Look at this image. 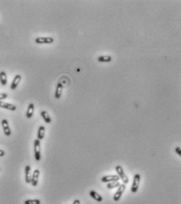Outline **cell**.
I'll list each match as a JSON object with an SVG mask.
<instances>
[{
  "instance_id": "cell-10",
  "label": "cell",
  "mask_w": 181,
  "mask_h": 204,
  "mask_svg": "<svg viewBox=\"0 0 181 204\" xmlns=\"http://www.w3.org/2000/svg\"><path fill=\"white\" fill-rule=\"evenodd\" d=\"M25 182L27 184L31 183V166L27 165L25 166Z\"/></svg>"
},
{
  "instance_id": "cell-12",
  "label": "cell",
  "mask_w": 181,
  "mask_h": 204,
  "mask_svg": "<svg viewBox=\"0 0 181 204\" xmlns=\"http://www.w3.org/2000/svg\"><path fill=\"white\" fill-rule=\"evenodd\" d=\"M20 80H21V76H20V75H17V76H15L14 78V80H13V82H12L11 83V87H10L11 89L14 90V89H16V88L17 87V86L19 85Z\"/></svg>"
},
{
  "instance_id": "cell-24",
  "label": "cell",
  "mask_w": 181,
  "mask_h": 204,
  "mask_svg": "<svg viewBox=\"0 0 181 204\" xmlns=\"http://www.w3.org/2000/svg\"><path fill=\"white\" fill-rule=\"evenodd\" d=\"M73 204H80V200L79 199H75V201L73 202Z\"/></svg>"
},
{
  "instance_id": "cell-7",
  "label": "cell",
  "mask_w": 181,
  "mask_h": 204,
  "mask_svg": "<svg viewBox=\"0 0 181 204\" xmlns=\"http://www.w3.org/2000/svg\"><path fill=\"white\" fill-rule=\"evenodd\" d=\"M39 175H40V171L39 170L36 169L35 170L31 175V184L32 186L35 187L38 185L39 183Z\"/></svg>"
},
{
  "instance_id": "cell-13",
  "label": "cell",
  "mask_w": 181,
  "mask_h": 204,
  "mask_svg": "<svg viewBox=\"0 0 181 204\" xmlns=\"http://www.w3.org/2000/svg\"><path fill=\"white\" fill-rule=\"evenodd\" d=\"M62 92H63V85L61 83H58L56 85V91H55V98L60 99L62 95Z\"/></svg>"
},
{
  "instance_id": "cell-14",
  "label": "cell",
  "mask_w": 181,
  "mask_h": 204,
  "mask_svg": "<svg viewBox=\"0 0 181 204\" xmlns=\"http://www.w3.org/2000/svg\"><path fill=\"white\" fill-rule=\"evenodd\" d=\"M34 110H35V105H34V104H29L28 110H27V112H26V117L28 118V119H31V118L33 116Z\"/></svg>"
},
{
  "instance_id": "cell-16",
  "label": "cell",
  "mask_w": 181,
  "mask_h": 204,
  "mask_svg": "<svg viewBox=\"0 0 181 204\" xmlns=\"http://www.w3.org/2000/svg\"><path fill=\"white\" fill-rule=\"evenodd\" d=\"M41 116H42V119H43V120L46 123H50L52 122V119H51L49 113H48L46 111H42V112H41Z\"/></svg>"
},
{
  "instance_id": "cell-5",
  "label": "cell",
  "mask_w": 181,
  "mask_h": 204,
  "mask_svg": "<svg viewBox=\"0 0 181 204\" xmlns=\"http://www.w3.org/2000/svg\"><path fill=\"white\" fill-rule=\"evenodd\" d=\"M35 42L38 44H50L54 42V39L51 37H38Z\"/></svg>"
},
{
  "instance_id": "cell-23",
  "label": "cell",
  "mask_w": 181,
  "mask_h": 204,
  "mask_svg": "<svg viewBox=\"0 0 181 204\" xmlns=\"http://www.w3.org/2000/svg\"><path fill=\"white\" fill-rule=\"evenodd\" d=\"M4 156H5V151L2 150V149H0V157H3Z\"/></svg>"
},
{
  "instance_id": "cell-21",
  "label": "cell",
  "mask_w": 181,
  "mask_h": 204,
  "mask_svg": "<svg viewBox=\"0 0 181 204\" xmlns=\"http://www.w3.org/2000/svg\"><path fill=\"white\" fill-rule=\"evenodd\" d=\"M7 98H8V94L6 93H0V101L5 100V99H6Z\"/></svg>"
},
{
  "instance_id": "cell-17",
  "label": "cell",
  "mask_w": 181,
  "mask_h": 204,
  "mask_svg": "<svg viewBox=\"0 0 181 204\" xmlns=\"http://www.w3.org/2000/svg\"><path fill=\"white\" fill-rule=\"evenodd\" d=\"M0 82L3 86H6L7 83V76H6V73L5 72H0Z\"/></svg>"
},
{
  "instance_id": "cell-2",
  "label": "cell",
  "mask_w": 181,
  "mask_h": 204,
  "mask_svg": "<svg viewBox=\"0 0 181 204\" xmlns=\"http://www.w3.org/2000/svg\"><path fill=\"white\" fill-rule=\"evenodd\" d=\"M34 152H35V158L36 161H40L41 160V145L40 141L36 139L34 142Z\"/></svg>"
},
{
  "instance_id": "cell-15",
  "label": "cell",
  "mask_w": 181,
  "mask_h": 204,
  "mask_svg": "<svg viewBox=\"0 0 181 204\" xmlns=\"http://www.w3.org/2000/svg\"><path fill=\"white\" fill-rule=\"evenodd\" d=\"M45 132H46V128H45V126H39V130H38V135H37V137H38V140L41 141L44 138Z\"/></svg>"
},
{
  "instance_id": "cell-1",
  "label": "cell",
  "mask_w": 181,
  "mask_h": 204,
  "mask_svg": "<svg viewBox=\"0 0 181 204\" xmlns=\"http://www.w3.org/2000/svg\"><path fill=\"white\" fill-rule=\"evenodd\" d=\"M115 171L117 172L118 176L119 177V178L122 181L123 184H127L129 182V178L127 175L125 174V172H124V170H123L122 166H121L120 165H118L115 166Z\"/></svg>"
},
{
  "instance_id": "cell-18",
  "label": "cell",
  "mask_w": 181,
  "mask_h": 204,
  "mask_svg": "<svg viewBox=\"0 0 181 204\" xmlns=\"http://www.w3.org/2000/svg\"><path fill=\"white\" fill-rule=\"evenodd\" d=\"M112 60V57L108 55H103L100 56L97 58V61L99 62H111Z\"/></svg>"
},
{
  "instance_id": "cell-19",
  "label": "cell",
  "mask_w": 181,
  "mask_h": 204,
  "mask_svg": "<svg viewBox=\"0 0 181 204\" xmlns=\"http://www.w3.org/2000/svg\"><path fill=\"white\" fill-rule=\"evenodd\" d=\"M120 185H121V184H120V182L118 181L109 182L108 185H107V188H108V189H112V188H118Z\"/></svg>"
},
{
  "instance_id": "cell-20",
  "label": "cell",
  "mask_w": 181,
  "mask_h": 204,
  "mask_svg": "<svg viewBox=\"0 0 181 204\" xmlns=\"http://www.w3.org/2000/svg\"><path fill=\"white\" fill-rule=\"evenodd\" d=\"M24 204H41V201L38 199H27L24 202Z\"/></svg>"
},
{
  "instance_id": "cell-6",
  "label": "cell",
  "mask_w": 181,
  "mask_h": 204,
  "mask_svg": "<svg viewBox=\"0 0 181 204\" xmlns=\"http://www.w3.org/2000/svg\"><path fill=\"white\" fill-rule=\"evenodd\" d=\"M1 125H2V126H3V132H4L5 135L7 136V137L10 136V135H11V130H10V126H9V123L8 121H7V119H3L2 122H1Z\"/></svg>"
},
{
  "instance_id": "cell-22",
  "label": "cell",
  "mask_w": 181,
  "mask_h": 204,
  "mask_svg": "<svg viewBox=\"0 0 181 204\" xmlns=\"http://www.w3.org/2000/svg\"><path fill=\"white\" fill-rule=\"evenodd\" d=\"M175 151H176V154L178 155L179 156H181V148H180V147H176V148H175Z\"/></svg>"
},
{
  "instance_id": "cell-8",
  "label": "cell",
  "mask_w": 181,
  "mask_h": 204,
  "mask_svg": "<svg viewBox=\"0 0 181 204\" xmlns=\"http://www.w3.org/2000/svg\"><path fill=\"white\" fill-rule=\"evenodd\" d=\"M119 180V177L118 175H108V176L102 177L101 181L103 182V183H109V182L118 181Z\"/></svg>"
},
{
  "instance_id": "cell-11",
  "label": "cell",
  "mask_w": 181,
  "mask_h": 204,
  "mask_svg": "<svg viewBox=\"0 0 181 204\" xmlns=\"http://www.w3.org/2000/svg\"><path fill=\"white\" fill-rule=\"evenodd\" d=\"M89 196H91V198H93L94 200L97 202H102L103 201V197L100 196V194L97 192L96 191L91 190L89 192Z\"/></svg>"
},
{
  "instance_id": "cell-9",
  "label": "cell",
  "mask_w": 181,
  "mask_h": 204,
  "mask_svg": "<svg viewBox=\"0 0 181 204\" xmlns=\"http://www.w3.org/2000/svg\"><path fill=\"white\" fill-rule=\"evenodd\" d=\"M0 108L7 109V110H10V111H16V109H17V106L16 105H14L13 104L4 102L3 101H0Z\"/></svg>"
},
{
  "instance_id": "cell-4",
  "label": "cell",
  "mask_w": 181,
  "mask_h": 204,
  "mask_svg": "<svg viewBox=\"0 0 181 204\" xmlns=\"http://www.w3.org/2000/svg\"><path fill=\"white\" fill-rule=\"evenodd\" d=\"M125 188H126V186H125V184H121V185H119V187H118V188L117 192L114 193V196H113V199H114V201L116 202L118 201L120 199H121V197H122V196L123 192H125Z\"/></svg>"
},
{
  "instance_id": "cell-3",
  "label": "cell",
  "mask_w": 181,
  "mask_h": 204,
  "mask_svg": "<svg viewBox=\"0 0 181 204\" xmlns=\"http://www.w3.org/2000/svg\"><path fill=\"white\" fill-rule=\"evenodd\" d=\"M140 179H141V177L139 173H137L134 176L133 181V185L131 187V192L133 193H136L138 191L139 183H140Z\"/></svg>"
},
{
  "instance_id": "cell-25",
  "label": "cell",
  "mask_w": 181,
  "mask_h": 204,
  "mask_svg": "<svg viewBox=\"0 0 181 204\" xmlns=\"http://www.w3.org/2000/svg\"><path fill=\"white\" fill-rule=\"evenodd\" d=\"M0 171H1V169H0Z\"/></svg>"
}]
</instances>
